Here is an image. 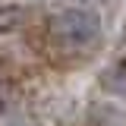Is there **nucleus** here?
I'll return each mask as SVG.
<instances>
[{"label": "nucleus", "mask_w": 126, "mask_h": 126, "mask_svg": "<svg viewBox=\"0 0 126 126\" xmlns=\"http://www.w3.org/2000/svg\"><path fill=\"white\" fill-rule=\"evenodd\" d=\"M101 16L88 6H63L47 22V41L63 57H85L101 44Z\"/></svg>", "instance_id": "obj_1"}, {"label": "nucleus", "mask_w": 126, "mask_h": 126, "mask_svg": "<svg viewBox=\"0 0 126 126\" xmlns=\"http://www.w3.org/2000/svg\"><path fill=\"white\" fill-rule=\"evenodd\" d=\"M101 88L110 94H117V98H126V57L123 60H117L110 69H104V76H101Z\"/></svg>", "instance_id": "obj_2"}, {"label": "nucleus", "mask_w": 126, "mask_h": 126, "mask_svg": "<svg viewBox=\"0 0 126 126\" xmlns=\"http://www.w3.org/2000/svg\"><path fill=\"white\" fill-rule=\"evenodd\" d=\"M25 19V10L19 3H0V35H10L22 25Z\"/></svg>", "instance_id": "obj_3"}]
</instances>
